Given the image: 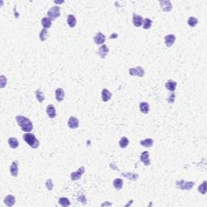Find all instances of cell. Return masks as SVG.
I'll return each mask as SVG.
<instances>
[{"instance_id": "obj_1", "label": "cell", "mask_w": 207, "mask_h": 207, "mask_svg": "<svg viewBox=\"0 0 207 207\" xmlns=\"http://www.w3.org/2000/svg\"><path fill=\"white\" fill-rule=\"evenodd\" d=\"M15 120L17 121L19 126L21 128V130L25 133H30L32 129H33V125L32 122L31 121L29 118L26 116L18 115L15 116Z\"/></svg>"}, {"instance_id": "obj_2", "label": "cell", "mask_w": 207, "mask_h": 207, "mask_svg": "<svg viewBox=\"0 0 207 207\" xmlns=\"http://www.w3.org/2000/svg\"><path fill=\"white\" fill-rule=\"evenodd\" d=\"M23 138L28 143V145H29L32 149H36L37 147L40 146V142L36 138V136L33 134L25 133L23 135Z\"/></svg>"}, {"instance_id": "obj_3", "label": "cell", "mask_w": 207, "mask_h": 207, "mask_svg": "<svg viewBox=\"0 0 207 207\" xmlns=\"http://www.w3.org/2000/svg\"><path fill=\"white\" fill-rule=\"evenodd\" d=\"M194 185H195L194 181H185L184 180H181V181H177L176 182V187L178 189L191 190Z\"/></svg>"}, {"instance_id": "obj_4", "label": "cell", "mask_w": 207, "mask_h": 207, "mask_svg": "<svg viewBox=\"0 0 207 207\" xmlns=\"http://www.w3.org/2000/svg\"><path fill=\"white\" fill-rule=\"evenodd\" d=\"M48 17L50 18L52 20H54L57 18H58L61 15V8L59 6H54L52 7L47 12Z\"/></svg>"}, {"instance_id": "obj_5", "label": "cell", "mask_w": 207, "mask_h": 207, "mask_svg": "<svg viewBox=\"0 0 207 207\" xmlns=\"http://www.w3.org/2000/svg\"><path fill=\"white\" fill-rule=\"evenodd\" d=\"M129 73L130 75L132 76H138L142 78L145 75V71L142 66H137V67H134V68H130L129 69Z\"/></svg>"}, {"instance_id": "obj_6", "label": "cell", "mask_w": 207, "mask_h": 207, "mask_svg": "<svg viewBox=\"0 0 207 207\" xmlns=\"http://www.w3.org/2000/svg\"><path fill=\"white\" fill-rule=\"evenodd\" d=\"M84 172H85V167H83V166H82V167H80L79 169H78V171H76V172H74L71 173V180H72L73 181H78L79 179H80L81 177L83 176V174L84 173Z\"/></svg>"}, {"instance_id": "obj_7", "label": "cell", "mask_w": 207, "mask_h": 207, "mask_svg": "<svg viewBox=\"0 0 207 207\" xmlns=\"http://www.w3.org/2000/svg\"><path fill=\"white\" fill-rule=\"evenodd\" d=\"M67 125H68V127L72 129V130L77 129L78 127L79 126V121L78 118H76L75 116H71L68 120Z\"/></svg>"}, {"instance_id": "obj_8", "label": "cell", "mask_w": 207, "mask_h": 207, "mask_svg": "<svg viewBox=\"0 0 207 207\" xmlns=\"http://www.w3.org/2000/svg\"><path fill=\"white\" fill-rule=\"evenodd\" d=\"M159 4H160V7L163 11H171L172 10V3L170 1H167V0H163V1H160L159 2Z\"/></svg>"}, {"instance_id": "obj_9", "label": "cell", "mask_w": 207, "mask_h": 207, "mask_svg": "<svg viewBox=\"0 0 207 207\" xmlns=\"http://www.w3.org/2000/svg\"><path fill=\"white\" fill-rule=\"evenodd\" d=\"M18 165L19 163L17 160L12 162V163L10 166V173L12 177H18V173H19V168H18Z\"/></svg>"}, {"instance_id": "obj_10", "label": "cell", "mask_w": 207, "mask_h": 207, "mask_svg": "<svg viewBox=\"0 0 207 207\" xmlns=\"http://www.w3.org/2000/svg\"><path fill=\"white\" fill-rule=\"evenodd\" d=\"M93 40H94L95 44H96L97 46H99V45H102V44L104 43V41L106 40V37H105V36L104 35L102 32H98L94 36Z\"/></svg>"}, {"instance_id": "obj_11", "label": "cell", "mask_w": 207, "mask_h": 207, "mask_svg": "<svg viewBox=\"0 0 207 207\" xmlns=\"http://www.w3.org/2000/svg\"><path fill=\"white\" fill-rule=\"evenodd\" d=\"M176 41V36L173 34H168V35L165 36L164 37V42L167 47L170 48L173 46V44Z\"/></svg>"}, {"instance_id": "obj_12", "label": "cell", "mask_w": 207, "mask_h": 207, "mask_svg": "<svg viewBox=\"0 0 207 207\" xmlns=\"http://www.w3.org/2000/svg\"><path fill=\"white\" fill-rule=\"evenodd\" d=\"M143 20H144V19L142 18V16H141V15H136L135 13L133 14V24L137 28H139V27H141L142 25Z\"/></svg>"}, {"instance_id": "obj_13", "label": "cell", "mask_w": 207, "mask_h": 207, "mask_svg": "<svg viewBox=\"0 0 207 207\" xmlns=\"http://www.w3.org/2000/svg\"><path fill=\"white\" fill-rule=\"evenodd\" d=\"M149 152L144 151L142 152L140 155V160L144 163L145 166H149L151 164V160H150V156H149Z\"/></svg>"}, {"instance_id": "obj_14", "label": "cell", "mask_w": 207, "mask_h": 207, "mask_svg": "<svg viewBox=\"0 0 207 207\" xmlns=\"http://www.w3.org/2000/svg\"><path fill=\"white\" fill-rule=\"evenodd\" d=\"M108 52H109V50H108V46L106 45H103L101 47H100V49L98 50V55L100 56L101 58L104 59L107 55L108 54Z\"/></svg>"}, {"instance_id": "obj_15", "label": "cell", "mask_w": 207, "mask_h": 207, "mask_svg": "<svg viewBox=\"0 0 207 207\" xmlns=\"http://www.w3.org/2000/svg\"><path fill=\"white\" fill-rule=\"evenodd\" d=\"M46 112H47V115L50 118H51V119L54 118L56 116L55 107L54 106L53 104H49L46 108Z\"/></svg>"}, {"instance_id": "obj_16", "label": "cell", "mask_w": 207, "mask_h": 207, "mask_svg": "<svg viewBox=\"0 0 207 207\" xmlns=\"http://www.w3.org/2000/svg\"><path fill=\"white\" fill-rule=\"evenodd\" d=\"M101 97H102V101L104 102H107L112 98V93L109 92L108 89L104 88L101 91Z\"/></svg>"}, {"instance_id": "obj_17", "label": "cell", "mask_w": 207, "mask_h": 207, "mask_svg": "<svg viewBox=\"0 0 207 207\" xmlns=\"http://www.w3.org/2000/svg\"><path fill=\"white\" fill-rule=\"evenodd\" d=\"M64 96H65V92L64 90L62 88H58L55 91V97L57 101L58 102H62L64 99Z\"/></svg>"}, {"instance_id": "obj_18", "label": "cell", "mask_w": 207, "mask_h": 207, "mask_svg": "<svg viewBox=\"0 0 207 207\" xmlns=\"http://www.w3.org/2000/svg\"><path fill=\"white\" fill-rule=\"evenodd\" d=\"M4 203L7 206H12L15 204V197L13 195H7V197L4 198Z\"/></svg>"}, {"instance_id": "obj_19", "label": "cell", "mask_w": 207, "mask_h": 207, "mask_svg": "<svg viewBox=\"0 0 207 207\" xmlns=\"http://www.w3.org/2000/svg\"><path fill=\"white\" fill-rule=\"evenodd\" d=\"M177 82H175V81L173 80H168L165 83V87H166V88H167L168 91H174L176 90V88H177Z\"/></svg>"}, {"instance_id": "obj_20", "label": "cell", "mask_w": 207, "mask_h": 207, "mask_svg": "<svg viewBox=\"0 0 207 207\" xmlns=\"http://www.w3.org/2000/svg\"><path fill=\"white\" fill-rule=\"evenodd\" d=\"M139 108H140V111L143 114H147L150 111V105L147 102H141L139 104Z\"/></svg>"}, {"instance_id": "obj_21", "label": "cell", "mask_w": 207, "mask_h": 207, "mask_svg": "<svg viewBox=\"0 0 207 207\" xmlns=\"http://www.w3.org/2000/svg\"><path fill=\"white\" fill-rule=\"evenodd\" d=\"M41 24L44 27V28L48 29L52 26V20L49 17H44L41 20Z\"/></svg>"}, {"instance_id": "obj_22", "label": "cell", "mask_w": 207, "mask_h": 207, "mask_svg": "<svg viewBox=\"0 0 207 207\" xmlns=\"http://www.w3.org/2000/svg\"><path fill=\"white\" fill-rule=\"evenodd\" d=\"M77 23V20H76L75 16L74 15H69L67 16V24L69 27L71 28H75Z\"/></svg>"}, {"instance_id": "obj_23", "label": "cell", "mask_w": 207, "mask_h": 207, "mask_svg": "<svg viewBox=\"0 0 207 207\" xmlns=\"http://www.w3.org/2000/svg\"><path fill=\"white\" fill-rule=\"evenodd\" d=\"M7 142H8L10 147L12 149H16L19 147V141L16 138H9Z\"/></svg>"}, {"instance_id": "obj_24", "label": "cell", "mask_w": 207, "mask_h": 207, "mask_svg": "<svg viewBox=\"0 0 207 207\" xmlns=\"http://www.w3.org/2000/svg\"><path fill=\"white\" fill-rule=\"evenodd\" d=\"M140 145L142 147L149 148V147H151L154 145V141H153L152 138H146V139L142 140L140 142Z\"/></svg>"}, {"instance_id": "obj_25", "label": "cell", "mask_w": 207, "mask_h": 207, "mask_svg": "<svg viewBox=\"0 0 207 207\" xmlns=\"http://www.w3.org/2000/svg\"><path fill=\"white\" fill-rule=\"evenodd\" d=\"M122 176L126 177L127 179H130V181H137L138 179V175L137 173H132V172H124L122 173Z\"/></svg>"}, {"instance_id": "obj_26", "label": "cell", "mask_w": 207, "mask_h": 207, "mask_svg": "<svg viewBox=\"0 0 207 207\" xmlns=\"http://www.w3.org/2000/svg\"><path fill=\"white\" fill-rule=\"evenodd\" d=\"M113 186L116 190H121L123 187V180L121 178H116L113 181Z\"/></svg>"}, {"instance_id": "obj_27", "label": "cell", "mask_w": 207, "mask_h": 207, "mask_svg": "<svg viewBox=\"0 0 207 207\" xmlns=\"http://www.w3.org/2000/svg\"><path fill=\"white\" fill-rule=\"evenodd\" d=\"M129 143H130V141H129V139L127 138L126 137H122L120 139V141H119V146L122 149H125V148H126L128 147Z\"/></svg>"}, {"instance_id": "obj_28", "label": "cell", "mask_w": 207, "mask_h": 207, "mask_svg": "<svg viewBox=\"0 0 207 207\" xmlns=\"http://www.w3.org/2000/svg\"><path fill=\"white\" fill-rule=\"evenodd\" d=\"M58 203L60 204L62 206L66 207L71 206V202L69 201V199L67 197H60L58 200Z\"/></svg>"}, {"instance_id": "obj_29", "label": "cell", "mask_w": 207, "mask_h": 207, "mask_svg": "<svg viewBox=\"0 0 207 207\" xmlns=\"http://www.w3.org/2000/svg\"><path fill=\"white\" fill-rule=\"evenodd\" d=\"M35 94H36V100H37V101H38L39 103H42L43 101H45V96H44V94H43V92L41 91V90H40V89L36 90L35 92Z\"/></svg>"}, {"instance_id": "obj_30", "label": "cell", "mask_w": 207, "mask_h": 207, "mask_svg": "<svg viewBox=\"0 0 207 207\" xmlns=\"http://www.w3.org/2000/svg\"><path fill=\"white\" fill-rule=\"evenodd\" d=\"M48 34H49V32H48V30H47L46 28L41 29L40 34H39V38H40V40H41V41H45V40L47 39V37H48Z\"/></svg>"}, {"instance_id": "obj_31", "label": "cell", "mask_w": 207, "mask_h": 207, "mask_svg": "<svg viewBox=\"0 0 207 207\" xmlns=\"http://www.w3.org/2000/svg\"><path fill=\"white\" fill-rule=\"evenodd\" d=\"M152 20L151 19H149V18H146V19H144L143 20V25H142V28H144V29H150L151 28L152 26Z\"/></svg>"}, {"instance_id": "obj_32", "label": "cell", "mask_w": 207, "mask_h": 207, "mask_svg": "<svg viewBox=\"0 0 207 207\" xmlns=\"http://www.w3.org/2000/svg\"><path fill=\"white\" fill-rule=\"evenodd\" d=\"M206 191H207V182L205 181L201 185L198 186V192H201V193L203 194V195H205V194L206 193Z\"/></svg>"}, {"instance_id": "obj_33", "label": "cell", "mask_w": 207, "mask_h": 207, "mask_svg": "<svg viewBox=\"0 0 207 207\" xmlns=\"http://www.w3.org/2000/svg\"><path fill=\"white\" fill-rule=\"evenodd\" d=\"M198 24V20H197L196 17H193V16H191L188 18V24L190 26V27H195Z\"/></svg>"}, {"instance_id": "obj_34", "label": "cell", "mask_w": 207, "mask_h": 207, "mask_svg": "<svg viewBox=\"0 0 207 207\" xmlns=\"http://www.w3.org/2000/svg\"><path fill=\"white\" fill-rule=\"evenodd\" d=\"M46 186L48 188V190L52 191L54 189V184H53V181L52 179H48L46 182Z\"/></svg>"}, {"instance_id": "obj_35", "label": "cell", "mask_w": 207, "mask_h": 207, "mask_svg": "<svg viewBox=\"0 0 207 207\" xmlns=\"http://www.w3.org/2000/svg\"><path fill=\"white\" fill-rule=\"evenodd\" d=\"M7 78H6L5 76H0V87L1 88H3L7 85Z\"/></svg>"}, {"instance_id": "obj_36", "label": "cell", "mask_w": 207, "mask_h": 207, "mask_svg": "<svg viewBox=\"0 0 207 207\" xmlns=\"http://www.w3.org/2000/svg\"><path fill=\"white\" fill-rule=\"evenodd\" d=\"M175 97H176L175 93H172V94L169 96V97L167 98V102H168L169 104H173L174 101H175Z\"/></svg>"}, {"instance_id": "obj_37", "label": "cell", "mask_w": 207, "mask_h": 207, "mask_svg": "<svg viewBox=\"0 0 207 207\" xmlns=\"http://www.w3.org/2000/svg\"><path fill=\"white\" fill-rule=\"evenodd\" d=\"M78 200H79V201H80V202H82V203H83V204H86L87 203L86 197H85L84 195H82V196H80V197L78 198Z\"/></svg>"}, {"instance_id": "obj_38", "label": "cell", "mask_w": 207, "mask_h": 207, "mask_svg": "<svg viewBox=\"0 0 207 207\" xmlns=\"http://www.w3.org/2000/svg\"><path fill=\"white\" fill-rule=\"evenodd\" d=\"M118 36V35L116 33H112L111 36H109V39H114V38H116Z\"/></svg>"}, {"instance_id": "obj_39", "label": "cell", "mask_w": 207, "mask_h": 207, "mask_svg": "<svg viewBox=\"0 0 207 207\" xmlns=\"http://www.w3.org/2000/svg\"><path fill=\"white\" fill-rule=\"evenodd\" d=\"M112 204L110 203V202H105V203H103L102 205H101V206H112Z\"/></svg>"}, {"instance_id": "obj_40", "label": "cell", "mask_w": 207, "mask_h": 207, "mask_svg": "<svg viewBox=\"0 0 207 207\" xmlns=\"http://www.w3.org/2000/svg\"><path fill=\"white\" fill-rule=\"evenodd\" d=\"M14 11H15V18H18V17H19V15H18V14H17V11H16V7H15V8H14Z\"/></svg>"}, {"instance_id": "obj_41", "label": "cell", "mask_w": 207, "mask_h": 207, "mask_svg": "<svg viewBox=\"0 0 207 207\" xmlns=\"http://www.w3.org/2000/svg\"><path fill=\"white\" fill-rule=\"evenodd\" d=\"M64 2H57V1H54V3H58V4H61V3H63Z\"/></svg>"}]
</instances>
